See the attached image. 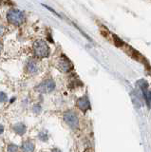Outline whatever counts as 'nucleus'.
I'll return each mask as SVG.
<instances>
[{
	"label": "nucleus",
	"instance_id": "nucleus-1",
	"mask_svg": "<svg viewBox=\"0 0 151 152\" xmlns=\"http://www.w3.org/2000/svg\"><path fill=\"white\" fill-rule=\"evenodd\" d=\"M7 19L12 25H21L25 21V13L16 9H11L7 13Z\"/></svg>",
	"mask_w": 151,
	"mask_h": 152
},
{
	"label": "nucleus",
	"instance_id": "nucleus-2",
	"mask_svg": "<svg viewBox=\"0 0 151 152\" xmlns=\"http://www.w3.org/2000/svg\"><path fill=\"white\" fill-rule=\"evenodd\" d=\"M34 52L37 57L44 58V57H47L49 55L50 49L45 41L38 40V41H36L34 45Z\"/></svg>",
	"mask_w": 151,
	"mask_h": 152
},
{
	"label": "nucleus",
	"instance_id": "nucleus-3",
	"mask_svg": "<svg viewBox=\"0 0 151 152\" xmlns=\"http://www.w3.org/2000/svg\"><path fill=\"white\" fill-rule=\"evenodd\" d=\"M64 120L66 123H67V125L69 127H71L72 129H77L78 128L79 120H78V117L75 112H73L71 110L67 111L64 114Z\"/></svg>",
	"mask_w": 151,
	"mask_h": 152
},
{
	"label": "nucleus",
	"instance_id": "nucleus-4",
	"mask_svg": "<svg viewBox=\"0 0 151 152\" xmlns=\"http://www.w3.org/2000/svg\"><path fill=\"white\" fill-rule=\"evenodd\" d=\"M54 88H55V83L53 82V80H51V79H48L44 81V82H42L36 87V90H38L39 92H42V93L51 92Z\"/></svg>",
	"mask_w": 151,
	"mask_h": 152
},
{
	"label": "nucleus",
	"instance_id": "nucleus-5",
	"mask_svg": "<svg viewBox=\"0 0 151 152\" xmlns=\"http://www.w3.org/2000/svg\"><path fill=\"white\" fill-rule=\"evenodd\" d=\"M58 68L60 70L64 71V72H68V71L72 69V64L66 56H62L58 60Z\"/></svg>",
	"mask_w": 151,
	"mask_h": 152
},
{
	"label": "nucleus",
	"instance_id": "nucleus-6",
	"mask_svg": "<svg viewBox=\"0 0 151 152\" xmlns=\"http://www.w3.org/2000/svg\"><path fill=\"white\" fill-rule=\"evenodd\" d=\"M77 107L81 109L82 111L84 112H86L88 109L90 107V104H89V101H88V97H82V98H80L78 99V101H77Z\"/></svg>",
	"mask_w": 151,
	"mask_h": 152
},
{
	"label": "nucleus",
	"instance_id": "nucleus-7",
	"mask_svg": "<svg viewBox=\"0 0 151 152\" xmlns=\"http://www.w3.org/2000/svg\"><path fill=\"white\" fill-rule=\"evenodd\" d=\"M26 69H27L28 72H30L31 74H34L38 71V65H37L36 62L30 60L26 65Z\"/></svg>",
	"mask_w": 151,
	"mask_h": 152
},
{
	"label": "nucleus",
	"instance_id": "nucleus-8",
	"mask_svg": "<svg viewBox=\"0 0 151 152\" xmlns=\"http://www.w3.org/2000/svg\"><path fill=\"white\" fill-rule=\"evenodd\" d=\"M34 150V144L31 141L28 140L23 142V145H22L23 152H32Z\"/></svg>",
	"mask_w": 151,
	"mask_h": 152
},
{
	"label": "nucleus",
	"instance_id": "nucleus-9",
	"mask_svg": "<svg viewBox=\"0 0 151 152\" xmlns=\"http://www.w3.org/2000/svg\"><path fill=\"white\" fill-rule=\"evenodd\" d=\"M13 129H15V131L17 133V134L23 135L26 132V126H25L24 124L18 123V124H16L15 126H13Z\"/></svg>",
	"mask_w": 151,
	"mask_h": 152
},
{
	"label": "nucleus",
	"instance_id": "nucleus-10",
	"mask_svg": "<svg viewBox=\"0 0 151 152\" xmlns=\"http://www.w3.org/2000/svg\"><path fill=\"white\" fill-rule=\"evenodd\" d=\"M18 150V147L13 145V144H10L8 146V152H17Z\"/></svg>",
	"mask_w": 151,
	"mask_h": 152
},
{
	"label": "nucleus",
	"instance_id": "nucleus-11",
	"mask_svg": "<svg viewBox=\"0 0 151 152\" xmlns=\"http://www.w3.org/2000/svg\"><path fill=\"white\" fill-rule=\"evenodd\" d=\"M39 139L42 141H47L48 140V134H47L45 131H42L39 134Z\"/></svg>",
	"mask_w": 151,
	"mask_h": 152
},
{
	"label": "nucleus",
	"instance_id": "nucleus-12",
	"mask_svg": "<svg viewBox=\"0 0 151 152\" xmlns=\"http://www.w3.org/2000/svg\"><path fill=\"white\" fill-rule=\"evenodd\" d=\"M7 99H8L7 95L4 93V92L0 91V102H6Z\"/></svg>",
	"mask_w": 151,
	"mask_h": 152
},
{
	"label": "nucleus",
	"instance_id": "nucleus-13",
	"mask_svg": "<svg viewBox=\"0 0 151 152\" xmlns=\"http://www.w3.org/2000/svg\"><path fill=\"white\" fill-rule=\"evenodd\" d=\"M32 110H34V112L35 114H38L41 111V107H40L39 104H35V106L34 107V108H32Z\"/></svg>",
	"mask_w": 151,
	"mask_h": 152
},
{
	"label": "nucleus",
	"instance_id": "nucleus-14",
	"mask_svg": "<svg viewBox=\"0 0 151 152\" xmlns=\"http://www.w3.org/2000/svg\"><path fill=\"white\" fill-rule=\"evenodd\" d=\"M3 31H4V28H3V27L1 25H0V36L3 34Z\"/></svg>",
	"mask_w": 151,
	"mask_h": 152
},
{
	"label": "nucleus",
	"instance_id": "nucleus-15",
	"mask_svg": "<svg viewBox=\"0 0 151 152\" xmlns=\"http://www.w3.org/2000/svg\"><path fill=\"white\" fill-rule=\"evenodd\" d=\"M3 130H4V126L2 125H0V134L3 132Z\"/></svg>",
	"mask_w": 151,
	"mask_h": 152
},
{
	"label": "nucleus",
	"instance_id": "nucleus-16",
	"mask_svg": "<svg viewBox=\"0 0 151 152\" xmlns=\"http://www.w3.org/2000/svg\"><path fill=\"white\" fill-rule=\"evenodd\" d=\"M51 152H61V150H59V149H57V148H55V149H53Z\"/></svg>",
	"mask_w": 151,
	"mask_h": 152
}]
</instances>
